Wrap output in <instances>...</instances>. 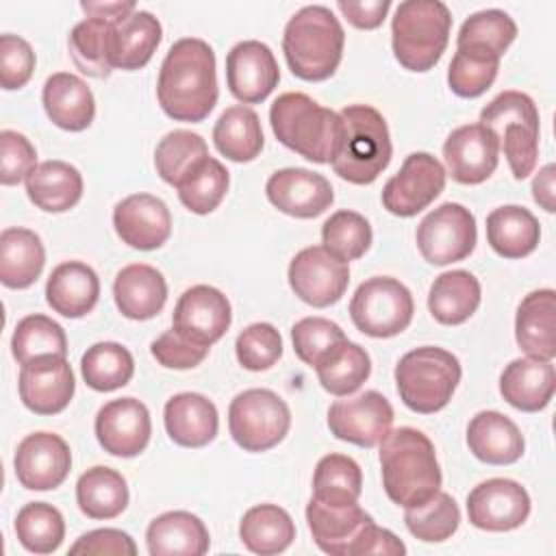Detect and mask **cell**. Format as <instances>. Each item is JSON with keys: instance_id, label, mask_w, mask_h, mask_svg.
Returning a JSON list of instances; mask_svg holds the SVG:
<instances>
[{"instance_id": "obj_1", "label": "cell", "mask_w": 556, "mask_h": 556, "mask_svg": "<svg viewBox=\"0 0 556 556\" xmlns=\"http://www.w3.org/2000/svg\"><path fill=\"white\" fill-rule=\"evenodd\" d=\"M156 98L167 117L202 122L217 102L215 52L198 37H182L167 50L156 80Z\"/></svg>"}, {"instance_id": "obj_2", "label": "cell", "mask_w": 556, "mask_h": 556, "mask_svg": "<svg viewBox=\"0 0 556 556\" xmlns=\"http://www.w3.org/2000/svg\"><path fill=\"white\" fill-rule=\"evenodd\" d=\"M380 469L384 493L397 506H419L441 491L434 445L417 428L389 430L380 441Z\"/></svg>"}, {"instance_id": "obj_3", "label": "cell", "mask_w": 556, "mask_h": 556, "mask_svg": "<svg viewBox=\"0 0 556 556\" xmlns=\"http://www.w3.org/2000/svg\"><path fill=\"white\" fill-rule=\"evenodd\" d=\"M276 139L313 163H332L343 137L341 115L302 91L278 96L269 109Z\"/></svg>"}, {"instance_id": "obj_4", "label": "cell", "mask_w": 556, "mask_h": 556, "mask_svg": "<svg viewBox=\"0 0 556 556\" xmlns=\"http://www.w3.org/2000/svg\"><path fill=\"white\" fill-rule=\"evenodd\" d=\"M345 33L334 13L321 4L302 7L285 26L282 52L293 76L319 83L330 78L343 56Z\"/></svg>"}, {"instance_id": "obj_5", "label": "cell", "mask_w": 556, "mask_h": 556, "mask_svg": "<svg viewBox=\"0 0 556 556\" xmlns=\"http://www.w3.org/2000/svg\"><path fill=\"white\" fill-rule=\"evenodd\" d=\"M452 30V13L441 0H404L391 20V46L402 67L428 72L443 56Z\"/></svg>"}, {"instance_id": "obj_6", "label": "cell", "mask_w": 556, "mask_h": 556, "mask_svg": "<svg viewBox=\"0 0 556 556\" xmlns=\"http://www.w3.org/2000/svg\"><path fill=\"white\" fill-rule=\"evenodd\" d=\"M343 137L332 169L352 185L374 182L391 161L387 119L369 104H350L341 113Z\"/></svg>"}, {"instance_id": "obj_7", "label": "cell", "mask_w": 556, "mask_h": 556, "mask_svg": "<svg viewBox=\"0 0 556 556\" xmlns=\"http://www.w3.org/2000/svg\"><path fill=\"white\" fill-rule=\"evenodd\" d=\"M458 382V358L437 345L415 348L395 365V387L400 400L419 415H430L445 408Z\"/></svg>"}, {"instance_id": "obj_8", "label": "cell", "mask_w": 556, "mask_h": 556, "mask_svg": "<svg viewBox=\"0 0 556 556\" xmlns=\"http://www.w3.org/2000/svg\"><path fill=\"white\" fill-rule=\"evenodd\" d=\"M495 137L517 180L532 174L539 159V109L528 93L502 91L482 111L480 122Z\"/></svg>"}, {"instance_id": "obj_9", "label": "cell", "mask_w": 556, "mask_h": 556, "mask_svg": "<svg viewBox=\"0 0 556 556\" xmlns=\"http://www.w3.org/2000/svg\"><path fill=\"white\" fill-rule=\"evenodd\" d=\"M228 428L241 450L267 452L287 437L291 413L278 393L269 389H248L230 402Z\"/></svg>"}, {"instance_id": "obj_10", "label": "cell", "mask_w": 556, "mask_h": 556, "mask_svg": "<svg viewBox=\"0 0 556 556\" xmlns=\"http://www.w3.org/2000/svg\"><path fill=\"white\" fill-rule=\"evenodd\" d=\"M413 311L408 287L391 276H374L361 282L350 302L352 324L374 339H389L406 330Z\"/></svg>"}, {"instance_id": "obj_11", "label": "cell", "mask_w": 556, "mask_h": 556, "mask_svg": "<svg viewBox=\"0 0 556 556\" xmlns=\"http://www.w3.org/2000/svg\"><path fill=\"white\" fill-rule=\"evenodd\" d=\"M417 248L430 265H450L467 258L478 239L476 217L458 202H445L430 211L417 226Z\"/></svg>"}, {"instance_id": "obj_12", "label": "cell", "mask_w": 556, "mask_h": 556, "mask_svg": "<svg viewBox=\"0 0 556 556\" xmlns=\"http://www.w3.org/2000/svg\"><path fill=\"white\" fill-rule=\"evenodd\" d=\"M445 167L428 152H413L382 189V206L397 217H413L445 189Z\"/></svg>"}, {"instance_id": "obj_13", "label": "cell", "mask_w": 556, "mask_h": 556, "mask_svg": "<svg viewBox=\"0 0 556 556\" xmlns=\"http://www.w3.org/2000/svg\"><path fill=\"white\" fill-rule=\"evenodd\" d=\"M289 285L293 293L315 306L326 308L341 300L350 282V267L345 261L330 254L324 245L300 250L289 263Z\"/></svg>"}, {"instance_id": "obj_14", "label": "cell", "mask_w": 556, "mask_h": 556, "mask_svg": "<svg viewBox=\"0 0 556 556\" xmlns=\"http://www.w3.org/2000/svg\"><path fill=\"white\" fill-rule=\"evenodd\" d=\"M393 406L378 391H363L354 397L337 400L328 408L330 432L358 447H376L389 434Z\"/></svg>"}, {"instance_id": "obj_15", "label": "cell", "mask_w": 556, "mask_h": 556, "mask_svg": "<svg viewBox=\"0 0 556 556\" xmlns=\"http://www.w3.org/2000/svg\"><path fill=\"white\" fill-rule=\"evenodd\" d=\"M530 515L528 491L510 478L480 482L467 495L469 523L486 532H508L519 528Z\"/></svg>"}, {"instance_id": "obj_16", "label": "cell", "mask_w": 556, "mask_h": 556, "mask_svg": "<svg viewBox=\"0 0 556 556\" xmlns=\"http://www.w3.org/2000/svg\"><path fill=\"white\" fill-rule=\"evenodd\" d=\"M230 321L232 311L228 298L211 285H195L187 289L178 298L172 315V328L204 348L219 341L230 328Z\"/></svg>"}, {"instance_id": "obj_17", "label": "cell", "mask_w": 556, "mask_h": 556, "mask_svg": "<svg viewBox=\"0 0 556 556\" xmlns=\"http://www.w3.org/2000/svg\"><path fill=\"white\" fill-rule=\"evenodd\" d=\"M13 467L24 489L50 491L65 482L72 467V452L59 434L33 432L20 441Z\"/></svg>"}, {"instance_id": "obj_18", "label": "cell", "mask_w": 556, "mask_h": 556, "mask_svg": "<svg viewBox=\"0 0 556 556\" xmlns=\"http://www.w3.org/2000/svg\"><path fill=\"white\" fill-rule=\"evenodd\" d=\"M152 434L150 410L135 397L106 402L96 415V439L104 452L122 458L141 454Z\"/></svg>"}, {"instance_id": "obj_19", "label": "cell", "mask_w": 556, "mask_h": 556, "mask_svg": "<svg viewBox=\"0 0 556 556\" xmlns=\"http://www.w3.org/2000/svg\"><path fill=\"white\" fill-rule=\"evenodd\" d=\"M278 80L280 70L267 43L248 39L230 48L226 56V83L239 102H263L276 89Z\"/></svg>"}, {"instance_id": "obj_20", "label": "cell", "mask_w": 556, "mask_h": 556, "mask_svg": "<svg viewBox=\"0 0 556 556\" xmlns=\"http://www.w3.org/2000/svg\"><path fill=\"white\" fill-rule=\"evenodd\" d=\"M20 400L35 415H56L67 408L74 397V371L65 356H41L22 365Z\"/></svg>"}, {"instance_id": "obj_21", "label": "cell", "mask_w": 556, "mask_h": 556, "mask_svg": "<svg viewBox=\"0 0 556 556\" xmlns=\"http://www.w3.org/2000/svg\"><path fill=\"white\" fill-rule=\"evenodd\" d=\"M443 159L452 180L460 185H480L497 167V137L482 124H465L452 130L443 143Z\"/></svg>"}, {"instance_id": "obj_22", "label": "cell", "mask_w": 556, "mask_h": 556, "mask_svg": "<svg viewBox=\"0 0 556 556\" xmlns=\"http://www.w3.org/2000/svg\"><path fill=\"white\" fill-rule=\"evenodd\" d=\"M265 193L280 213L298 219L317 217L334 202V191L328 178L304 167L274 172L267 178Z\"/></svg>"}, {"instance_id": "obj_23", "label": "cell", "mask_w": 556, "mask_h": 556, "mask_svg": "<svg viewBox=\"0 0 556 556\" xmlns=\"http://www.w3.org/2000/svg\"><path fill=\"white\" fill-rule=\"evenodd\" d=\"M306 521L317 547L330 556H356L363 532L374 523L358 502L348 506H330L315 497L306 504Z\"/></svg>"}, {"instance_id": "obj_24", "label": "cell", "mask_w": 556, "mask_h": 556, "mask_svg": "<svg viewBox=\"0 0 556 556\" xmlns=\"http://www.w3.org/2000/svg\"><path fill=\"white\" fill-rule=\"evenodd\" d=\"M117 237L135 250H156L172 235V215L167 204L150 193H132L113 208Z\"/></svg>"}, {"instance_id": "obj_25", "label": "cell", "mask_w": 556, "mask_h": 556, "mask_svg": "<svg viewBox=\"0 0 556 556\" xmlns=\"http://www.w3.org/2000/svg\"><path fill=\"white\" fill-rule=\"evenodd\" d=\"M163 37L161 22L150 13H132L109 22V63L113 70H141L156 52Z\"/></svg>"}, {"instance_id": "obj_26", "label": "cell", "mask_w": 556, "mask_h": 556, "mask_svg": "<svg viewBox=\"0 0 556 556\" xmlns=\"http://www.w3.org/2000/svg\"><path fill=\"white\" fill-rule=\"evenodd\" d=\"M556 391V371L552 361L543 358H515L500 376L502 397L517 410L539 413L543 410Z\"/></svg>"}, {"instance_id": "obj_27", "label": "cell", "mask_w": 556, "mask_h": 556, "mask_svg": "<svg viewBox=\"0 0 556 556\" xmlns=\"http://www.w3.org/2000/svg\"><path fill=\"white\" fill-rule=\"evenodd\" d=\"M517 37L515 20L500 9H484L469 15L456 37V54L471 61L500 65V59Z\"/></svg>"}, {"instance_id": "obj_28", "label": "cell", "mask_w": 556, "mask_h": 556, "mask_svg": "<svg viewBox=\"0 0 556 556\" xmlns=\"http://www.w3.org/2000/svg\"><path fill=\"white\" fill-rule=\"evenodd\" d=\"M165 430L176 445L182 447H204L217 437L219 415L215 404L193 391L178 393L167 400L165 410Z\"/></svg>"}, {"instance_id": "obj_29", "label": "cell", "mask_w": 556, "mask_h": 556, "mask_svg": "<svg viewBox=\"0 0 556 556\" xmlns=\"http://www.w3.org/2000/svg\"><path fill=\"white\" fill-rule=\"evenodd\" d=\"M41 102L50 122L63 130L80 132L91 126L96 100L83 78L70 72L48 76L41 91Z\"/></svg>"}, {"instance_id": "obj_30", "label": "cell", "mask_w": 556, "mask_h": 556, "mask_svg": "<svg viewBox=\"0 0 556 556\" xmlns=\"http://www.w3.org/2000/svg\"><path fill=\"white\" fill-rule=\"evenodd\" d=\"M113 298L124 317L137 321L152 319L165 306L167 282L156 267L132 263L117 271L113 282Z\"/></svg>"}, {"instance_id": "obj_31", "label": "cell", "mask_w": 556, "mask_h": 556, "mask_svg": "<svg viewBox=\"0 0 556 556\" xmlns=\"http://www.w3.org/2000/svg\"><path fill=\"white\" fill-rule=\"evenodd\" d=\"M469 452L486 465H513L523 456L526 441L513 419L497 410H480L467 426Z\"/></svg>"}, {"instance_id": "obj_32", "label": "cell", "mask_w": 556, "mask_h": 556, "mask_svg": "<svg viewBox=\"0 0 556 556\" xmlns=\"http://www.w3.org/2000/svg\"><path fill=\"white\" fill-rule=\"evenodd\" d=\"M517 345L532 358L552 361L556 356V293L539 289L528 293L515 317Z\"/></svg>"}, {"instance_id": "obj_33", "label": "cell", "mask_w": 556, "mask_h": 556, "mask_svg": "<svg viewBox=\"0 0 556 556\" xmlns=\"http://www.w3.org/2000/svg\"><path fill=\"white\" fill-rule=\"evenodd\" d=\"M98 274L80 261H65L56 265L46 282V300L50 308L70 319L91 313L98 304Z\"/></svg>"}, {"instance_id": "obj_34", "label": "cell", "mask_w": 556, "mask_h": 556, "mask_svg": "<svg viewBox=\"0 0 556 556\" xmlns=\"http://www.w3.org/2000/svg\"><path fill=\"white\" fill-rule=\"evenodd\" d=\"M152 556H202L211 539L204 521L187 510H169L150 521L146 530Z\"/></svg>"}, {"instance_id": "obj_35", "label": "cell", "mask_w": 556, "mask_h": 556, "mask_svg": "<svg viewBox=\"0 0 556 556\" xmlns=\"http://www.w3.org/2000/svg\"><path fill=\"white\" fill-rule=\"evenodd\" d=\"M24 182L28 200L46 213H65L83 195V176L65 161L39 163Z\"/></svg>"}, {"instance_id": "obj_36", "label": "cell", "mask_w": 556, "mask_h": 556, "mask_svg": "<svg viewBox=\"0 0 556 556\" xmlns=\"http://www.w3.org/2000/svg\"><path fill=\"white\" fill-rule=\"evenodd\" d=\"M539 239V219L523 206L506 204L486 215V241L504 258H523L532 254Z\"/></svg>"}, {"instance_id": "obj_37", "label": "cell", "mask_w": 556, "mask_h": 556, "mask_svg": "<svg viewBox=\"0 0 556 556\" xmlns=\"http://www.w3.org/2000/svg\"><path fill=\"white\" fill-rule=\"evenodd\" d=\"M46 250L37 232L4 228L0 235V282L9 289L30 287L43 271Z\"/></svg>"}, {"instance_id": "obj_38", "label": "cell", "mask_w": 556, "mask_h": 556, "mask_svg": "<svg viewBox=\"0 0 556 556\" xmlns=\"http://www.w3.org/2000/svg\"><path fill=\"white\" fill-rule=\"evenodd\" d=\"M480 282L471 271L452 269L434 278L428 293V308L443 326L467 321L480 306Z\"/></svg>"}, {"instance_id": "obj_39", "label": "cell", "mask_w": 556, "mask_h": 556, "mask_svg": "<svg viewBox=\"0 0 556 556\" xmlns=\"http://www.w3.org/2000/svg\"><path fill=\"white\" fill-rule=\"evenodd\" d=\"M239 539L254 554H280L293 543L295 523L285 508L276 504H258L243 513Z\"/></svg>"}, {"instance_id": "obj_40", "label": "cell", "mask_w": 556, "mask_h": 556, "mask_svg": "<svg viewBox=\"0 0 556 556\" xmlns=\"http://www.w3.org/2000/svg\"><path fill=\"white\" fill-rule=\"evenodd\" d=\"M213 141L222 156L235 163L254 161L265 143L258 115L245 106L235 104L228 106L213 128Z\"/></svg>"}, {"instance_id": "obj_41", "label": "cell", "mask_w": 556, "mask_h": 556, "mask_svg": "<svg viewBox=\"0 0 556 556\" xmlns=\"http://www.w3.org/2000/svg\"><path fill=\"white\" fill-rule=\"evenodd\" d=\"M315 371H317L319 384L328 393L337 397H345L356 389H361V384L369 378L371 361L365 348H361L358 343H352L350 339H343L315 363Z\"/></svg>"}, {"instance_id": "obj_42", "label": "cell", "mask_w": 556, "mask_h": 556, "mask_svg": "<svg viewBox=\"0 0 556 556\" xmlns=\"http://www.w3.org/2000/svg\"><path fill=\"white\" fill-rule=\"evenodd\" d=\"M76 504L89 519H113L128 506V486L119 471L91 467L76 482Z\"/></svg>"}, {"instance_id": "obj_43", "label": "cell", "mask_w": 556, "mask_h": 556, "mask_svg": "<svg viewBox=\"0 0 556 556\" xmlns=\"http://www.w3.org/2000/svg\"><path fill=\"white\" fill-rule=\"evenodd\" d=\"M208 148L202 135L178 128L167 132L154 150L156 174L172 187H178L187 176H191L206 159Z\"/></svg>"}, {"instance_id": "obj_44", "label": "cell", "mask_w": 556, "mask_h": 556, "mask_svg": "<svg viewBox=\"0 0 556 556\" xmlns=\"http://www.w3.org/2000/svg\"><path fill=\"white\" fill-rule=\"evenodd\" d=\"M80 374L89 389L106 393L130 382L135 374V361L122 343L100 341L87 348L83 354Z\"/></svg>"}, {"instance_id": "obj_45", "label": "cell", "mask_w": 556, "mask_h": 556, "mask_svg": "<svg viewBox=\"0 0 556 556\" xmlns=\"http://www.w3.org/2000/svg\"><path fill=\"white\" fill-rule=\"evenodd\" d=\"M363 491V471L345 454L324 456L313 473V497L330 506L356 504Z\"/></svg>"}, {"instance_id": "obj_46", "label": "cell", "mask_w": 556, "mask_h": 556, "mask_svg": "<svg viewBox=\"0 0 556 556\" xmlns=\"http://www.w3.org/2000/svg\"><path fill=\"white\" fill-rule=\"evenodd\" d=\"M11 352L20 365L37 361L41 356H65L67 337L65 330L48 315H26L17 321L13 330Z\"/></svg>"}, {"instance_id": "obj_47", "label": "cell", "mask_w": 556, "mask_h": 556, "mask_svg": "<svg viewBox=\"0 0 556 556\" xmlns=\"http://www.w3.org/2000/svg\"><path fill=\"white\" fill-rule=\"evenodd\" d=\"M17 541L33 554H52L65 539V521L48 502H28L15 517Z\"/></svg>"}, {"instance_id": "obj_48", "label": "cell", "mask_w": 556, "mask_h": 556, "mask_svg": "<svg viewBox=\"0 0 556 556\" xmlns=\"http://www.w3.org/2000/svg\"><path fill=\"white\" fill-rule=\"evenodd\" d=\"M404 523L415 539L424 543H441L458 530L460 510L450 493L437 491L424 504L404 508Z\"/></svg>"}, {"instance_id": "obj_49", "label": "cell", "mask_w": 556, "mask_h": 556, "mask_svg": "<svg viewBox=\"0 0 556 556\" xmlns=\"http://www.w3.org/2000/svg\"><path fill=\"white\" fill-rule=\"evenodd\" d=\"M70 56L74 65L91 78L111 76L109 63V22L98 17H85L78 22L67 39Z\"/></svg>"}, {"instance_id": "obj_50", "label": "cell", "mask_w": 556, "mask_h": 556, "mask_svg": "<svg viewBox=\"0 0 556 556\" xmlns=\"http://www.w3.org/2000/svg\"><path fill=\"white\" fill-rule=\"evenodd\" d=\"M371 226L356 211H337L321 226V243L337 258L350 263L361 258L371 245Z\"/></svg>"}, {"instance_id": "obj_51", "label": "cell", "mask_w": 556, "mask_h": 556, "mask_svg": "<svg viewBox=\"0 0 556 556\" xmlns=\"http://www.w3.org/2000/svg\"><path fill=\"white\" fill-rule=\"evenodd\" d=\"M230 185L228 169L213 156H208L191 176H187L176 189L180 202L195 215L215 211Z\"/></svg>"}, {"instance_id": "obj_52", "label": "cell", "mask_w": 556, "mask_h": 556, "mask_svg": "<svg viewBox=\"0 0 556 556\" xmlns=\"http://www.w3.org/2000/svg\"><path fill=\"white\" fill-rule=\"evenodd\" d=\"M237 361L248 371H265L278 363L282 356L280 332L267 324L256 321L243 328L235 341Z\"/></svg>"}, {"instance_id": "obj_53", "label": "cell", "mask_w": 556, "mask_h": 556, "mask_svg": "<svg viewBox=\"0 0 556 556\" xmlns=\"http://www.w3.org/2000/svg\"><path fill=\"white\" fill-rule=\"evenodd\" d=\"M343 339L348 337L341 326L326 317H304L291 328L293 352L302 363L311 367H315V363Z\"/></svg>"}, {"instance_id": "obj_54", "label": "cell", "mask_w": 556, "mask_h": 556, "mask_svg": "<svg viewBox=\"0 0 556 556\" xmlns=\"http://www.w3.org/2000/svg\"><path fill=\"white\" fill-rule=\"evenodd\" d=\"M35 70V52L30 43L17 35L4 33L0 37V85L2 89L24 87Z\"/></svg>"}, {"instance_id": "obj_55", "label": "cell", "mask_w": 556, "mask_h": 556, "mask_svg": "<svg viewBox=\"0 0 556 556\" xmlns=\"http://www.w3.org/2000/svg\"><path fill=\"white\" fill-rule=\"evenodd\" d=\"M0 182L4 187L26 180V176L37 167L35 146L17 130L0 132Z\"/></svg>"}, {"instance_id": "obj_56", "label": "cell", "mask_w": 556, "mask_h": 556, "mask_svg": "<svg viewBox=\"0 0 556 556\" xmlns=\"http://www.w3.org/2000/svg\"><path fill=\"white\" fill-rule=\"evenodd\" d=\"M500 65L471 61L463 54H454L447 70V85L458 98H478L495 80Z\"/></svg>"}, {"instance_id": "obj_57", "label": "cell", "mask_w": 556, "mask_h": 556, "mask_svg": "<svg viewBox=\"0 0 556 556\" xmlns=\"http://www.w3.org/2000/svg\"><path fill=\"white\" fill-rule=\"evenodd\" d=\"M150 352L156 358V363L167 369H191L206 358L208 348L185 339L172 328L150 343Z\"/></svg>"}, {"instance_id": "obj_58", "label": "cell", "mask_w": 556, "mask_h": 556, "mask_svg": "<svg viewBox=\"0 0 556 556\" xmlns=\"http://www.w3.org/2000/svg\"><path fill=\"white\" fill-rule=\"evenodd\" d=\"M70 554L85 556H135L137 545L130 534L115 528H100L85 532L72 547Z\"/></svg>"}, {"instance_id": "obj_59", "label": "cell", "mask_w": 556, "mask_h": 556, "mask_svg": "<svg viewBox=\"0 0 556 556\" xmlns=\"http://www.w3.org/2000/svg\"><path fill=\"white\" fill-rule=\"evenodd\" d=\"M337 9L343 13V17L352 26L363 28V30H374L384 22V17L391 9V2L389 0H365V2L339 0Z\"/></svg>"}, {"instance_id": "obj_60", "label": "cell", "mask_w": 556, "mask_h": 556, "mask_svg": "<svg viewBox=\"0 0 556 556\" xmlns=\"http://www.w3.org/2000/svg\"><path fill=\"white\" fill-rule=\"evenodd\" d=\"M367 554H387V556H402L406 554V545L387 528L369 523L363 532V541L358 545V556Z\"/></svg>"}, {"instance_id": "obj_61", "label": "cell", "mask_w": 556, "mask_h": 556, "mask_svg": "<svg viewBox=\"0 0 556 556\" xmlns=\"http://www.w3.org/2000/svg\"><path fill=\"white\" fill-rule=\"evenodd\" d=\"M554 178H556V165L547 163L545 167L539 169V174L532 180V198L547 213L556 211V204H554V191H556Z\"/></svg>"}, {"instance_id": "obj_62", "label": "cell", "mask_w": 556, "mask_h": 556, "mask_svg": "<svg viewBox=\"0 0 556 556\" xmlns=\"http://www.w3.org/2000/svg\"><path fill=\"white\" fill-rule=\"evenodd\" d=\"M80 9L89 17L113 22V20H119V17L132 13L137 9V4L132 0H128V2H80Z\"/></svg>"}]
</instances>
